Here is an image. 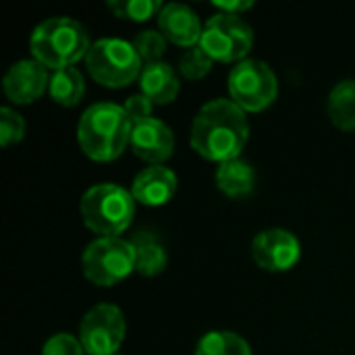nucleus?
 <instances>
[{"instance_id": "1", "label": "nucleus", "mask_w": 355, "mask_h": 355, "mask_svg": "<svg viewBox=\"0 0 355 355\" xmlns=\"http://www.w3.org/2000/svg\"><path fill=\"white\" fill-rule=\"evenodd\" d=\"M250 139V121L231 98L208 100L191 123V148L212 162L239 158Z\"/></svg>"}, {"instance_id": "2", "label": "nucleus", "mask_w": 355, "mask_h": 355, "mask_svg": "<svg viewBox=\"0 0 355 355\" xmlns=\"http://www.w3.org/2000/svg\"><path fill=\"white\" fill-rule=\"evenodd\" d=\"M131 127L133 121L121 104L96 102L79 116L77 141L85 156L98 162H108L127 150Z\"/></svg>"}, {"instance_id": "3", "label": "nucleus", "mask_w": 355, "mask_h": 355, "mask_svg": "<svg viewBox=\"0 0 355 355\" xmlns=\"http://www.w3.org/2000/svg\"><path fill=\"white\" fill-rule=\"evenodd\" d=\"M92 48L87 29L73 17H50L42 21L29 37L31 56L48 71L73 67L85 60Z\"/></svg>"}, {"instance_id": "4", "label": "nucleus", "mask_w": 355, "mask_h": 355, "mask_svg": "<svg viewBox=\"0 0 355 355\" xmlns=\"http://www.w3.org/2000/svg\"><path fill=\"white\" fill-rule=\"evenodd\" d=\"M131 189L116 183H96L85 189L79 202L83 225L98 237H121L135 216Z\"/></svg>"}, {"instance_id": "5", "label": "nucleus", "mask_w": 355, "mask_h": 355, "mask_svg": "<svg viewBox=\"0 0 355 355\" xmlns=\"http://www.w3.org/2000/svg\"><path fill=\"white\" fill-rule=\"evenodd\" d=\"M85 67L89 75L106 87H125L139 79L144 60L133 42L121 37H102L92 44Z\"/></svg>"}, {"instance_id": "6", "label": "nucleus", "mask_w": 355, "mask_h": 355, "mask_svg": "<svg viewBox=\"0 0 355 355\" xmlns=\"http://www.w3.org/2000/svg\"><path fill=\"white\" fill-rule=\"evenodd\" d=\"M83 277L98 287H112L135 270V252L129 239L98 237L81 254Z\"/></svg>"}, {"instance_id": "7", "label": "nucleus", "mask_w": 355, "mask_h": 355, "mask_svg": "<svg viewBox=\"0 0 355 355\" xmlns=\"http://www.w3.org/2000/svg\"><path fill=\"white\" fill-rule=\"evenodd\" d=\"M229 98L245 112L268 108L279 96V79L268 62L245 58L229 71Z\"/></svg>"}, {"instance_id": "8", "label": "nucleus", "mask_w": 355, "mask_h": 355, "mask_svg": "<svg viewBox=\"0 0 355 355\" xmlns=\"http://www.w3.org/2000/svg\"><path fill=\"white\" fill-rule=\"evenodd\" d=\"M200 46L218 62H241L254 48V29L241 15L214 12L204 23Z\"/></svg>"}, {"instance_id": "9", "label": "nucleus", "mask_w": 355, "mask_h": 355, "mask_svg": "<svg viewBox=\"0 0 355 355\" xmlns=\"http://www.w3.org/2000/svg\"><path fill=\"white\" fill-rule=\"evenodd\" d=\"M127 333L123 310L114 304H98L85 312L79 324V341L87 355L119 354Z\"/></svg>"}, {"instance_id": "10", "label": "nucleus", "mask_w": 355, "mask_h": 355, "mask_svg": "<svg viewBox=\"0 0 355 355\" xmlns=\"http://www.w3.org/2000/svg\"><path fill=\"white\" fill-rule=\"evenodd\" d=\"M252 258L268 272H285L300 262L302 243L289 229H264L252 241Z\"/></svg>"}, {"instance_id": "11", "label": "nucleus", "mask_w": 355, "mask_h": 355, "mask_svg": "<svg viewBox=\"0 0 355 355\" xmlns=\"http://www.w3.org/2000/svg\"><path fill=\"white\" fill-rule=\"evenodd\" d=\"M50 73L42 62L35 58H23L8 67L2 87L10 102L15 104H31L50 85Z\"/></svg>"}, {"instance_id": "12", "label": "nucleus", "mask_w": 355, "mask_h": 355, "mask_svg": "<svg viewBox=\"0 0 355 355\" xmlns=\"http://www.w3.org/2000/svg\"><path fill=\"white\" fill-rule=\"evenodd\" d=\"M129 146L141 160L150 164H162L175 152V133L164 121L150 116L133 123Z\"/></svg>"}, {"instance_id": "13", "label": "nucleus", "mask_w": 355, "mask_h": 355, "mask_svg": "<svg viewBox=\"0 0 355 355\" xmlns=\"http://www.w3.org/2000/svg\"><path fill=\"white\" fill-rule=\"evenodd\" d=\"M158 27H160V33L168 42L183 46V48L198 46L202 40V31H204V25L198 12L183 2L164 4L158 15Z\"/></svg>"}, {"instance_id": "14", "label": "nucleus", "mask_w": 355, "mask_h": 355, "mask_svg": "<svg viewBox=\"0 0 355 355\" xmlns=\"http://www.w3.org/2000/svg\"><path fill=\"white\" fill-rule=\"evenodd\" d=\"M177 173L164 164H150L141 168L131 183V193L135 202L144 206H164L177 193Z\"/></svg>"}, {"instance_id": "15", "label": "nucleus", "mask_w": 355, "mask_h": 355, "mask_svg": "<svg viewBox=\"0 0 355 355\" xmlns=\"http://www.w3.org/2000/svg\"><path fill=\"white\" fill-rule=\"evenodd\" d=\"M139 87L141 94L148 96L154 104H171L179 96L181 81L175 69L168 62L160 60L144 64L139 75Z\"/></svg>"}, {"instance_id": "16", "label": "nucleus", "mask_w": 355, "mask_h": 355, "mask_svg": "<svg viewBox=\"0 0 355 355\" xmlns=\"http://www.w3.org/2000/svg\"><path fill=\"white\" fill-rule=\"evenodd\" d=\"M214 181H216V187L225 196L233 200H241L254 193L258 177H256V168L239 156V158L220 162L216 168Z\"/></svg>"}, {"instance_id": "17", "label": "nucleus", "mask_w": 355, "mask_h": 355, "mask_svg": "<svg viewBox=\"0 0 355 355\" xmlns=\"http://www.w3.org/2000/svg\"><path fill=\"white\" fill-rule=\"evenodd\" d=\"M135 252V270L146 277L160 275L168 264V252L160 237L152 231H137L131 239Z\"/></svg>"}, {"instance_id": "18", "label": "nucleus", "mask_w": 355, "mask_h": 355, "mask_svg": "<svg viewBox=\"0 0 355 355\" xmlns=\"http://www.w3.org/2000/svg\"><path fill=\"white\" fill-rule=\"evenodd\" d=\"M327 112L331 123L341 131L355 129V79L339 81L327 100Z\"/></svg>"}, {"instance_id": "19", "label": "nucleus", "mask_w": 355, "mask_h": 355, "mask_svg": "<svg viewBox=\"0 0 355 355\" xmlns=\"http://www.w3.org/2000/svg\"><path fill=\"white\" fill-rule=\"evenodd\" d=\"M50 98L60 106H77L85 94V81L77 67H67L50 73Z\"/></svg>"}, {"instance_id": "20", "label": "nucleus", "mask_w": 355, "mask_h": 355, "mask_svg": "<svg viewBox=\"0 0 355 355\" xmlns=\"http://www.w3.org/2000/svg\"><path fill=\"white\" fill-rule=\"evenodd\" d=\"M193 355H254V349L239 333L210 331L198 341Z\"/></svg>"}, {"instance_id": "21", "label": "nucleus", "mask_w": 355, "mask_h": 355, "mask_svg": "<svg viewBox=\"0 0 355 355\" xmlns=\"http://www.w3.org/2000/svg\"><path fill=\"white\" fill-rule=\"evenodd\" d=\"M160 0H108V8L114 17L131 19V21H148L158 17L162 10Z\"/></svg>"}, {"instance_id": "22", "label": "nucleus", "mask_w": 355, "mask_h": 355, "mask_svg": "<svg viewBox=\"0 0 355 355\" xmlns=\"http://www.w3.org/2000/svg\"><path fill=\"white\" fill-rule=\"evenodd\" d=\"M214 64V58L198 44L193 48H185L183 54L179 56V73L185 79H202L210 73Z\"/></svg>"}, {"instance_id": "23", "label": "nucleus", "mask_w": 355, "mask_h": 355, "mask_svg": "<svg viewBox=\"0 0 355 355\" xmlns=\"http://www.w3.org/2000/svg\"><path fill=\"white\" fill-rule=\"evenodd\" d=\"M166 37L158 29H144L133 37V46L139 54V58L150 64V62H160V58L166 52Z\"/></svg>"}, {"instance_id": "24", "label": "nucleus", "mask_w": 355, "mask_h": 355, "mask_svg": "<svg viewBox=\"0 0 355 355\" xmlns=\"http://www.w3.org/2000/svg\"><path fill=\"white\" fill-rule=\"evenodd\" d=\"M25 135V119L10 106L0 108V144L6 148L21 141Z\"/></svg>"}, {"instance_id": "25", "label": "nucleus", "mask_w": 355, "mask_h": 355, "mask_svg": "<svg viewBox=\"0 0 355 355\" xmlns=\"http://www.w3.org/2000/svg\"><path fill=\"white\" fill-rule=\"evenodd\" d=\"M85 349L79 341V337H73L71 333H56L52 335L44 347L42 355H83Z\"/></svg>"}, {"instance_id": "26", "label": "nucleus", "mask_w": 355, "mask_h": 355, "mask_svg": "<svg viewBox=\"0 0 355 355\" xmlns=\"http://www.w3.org/2000/svg\"><path fill=\"white\" fill-rule=\"evenodd\" d=\"M154 102L148 98V96H144L141 92L139 94H133V96H129L127 100H125V104H123V108H125V112L129 114V119L135 123V121H144V119H150L152 116V110H154Z\"/></svg>"}, {"instance_id": "27", "label": "nucleus", "mask_w": 355, "mask_h": 355, "mask_svg": "<svg viewBox=\"0 0 355 355\" xmlns=\"http://www.w3.org/2000/svg\"><path fill=\"white\" fill-rule=\"evenodd\" d=\"M212 6L216 12H227V15H241L254 6L252 0H214Z\"/></svg>"}, {"instance_id": "28", "label": "nucleus", "mask_w": 355, "mask_h": 355, "mask_svg": "<svg viewBox=\"0 0 355 355\" xmlns=\"http://www.w3.org/2000/svg\"><path fill=\"white\" fill-rule=\"evenodd\" d=\"M114 355H119V354H114Z\"/></svg>"}]
</instances>
